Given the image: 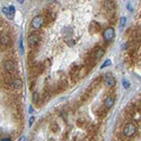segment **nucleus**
Instances as JSON below:
<instances>
[{
  "label": "nucleus",
  "instance_id": "obj_1",
  "mask_svg": "<svg viewBox=\"0 0 141 141\" xmlns=\"http://www.w3.org/2000/svg\"><path fill=\"white\" fill-rule=\"evenodd\" d=\"M136 131H137V128L133 123H126V124L124 125V128H123V136H125L129 138V137L134 136Z\"/></svg>",
  "mask_w": 141,
  "mask_h": 141
},
{
  "label": "nucleus",
  "instance_id": "obj_2",
  "mask_svg": "<svg viewBox=\"0 0 141 141\" xmlns=\"http://www.w3.org/2000/svg\"><path fill=\"white\" fill-rule=\"evenodd\" d=\"M43 24H44V18H43V16H35V17H34V18L32 19L30 26H32L33 29L39 30L41 27L43 26Z\"/></svg>",
  "mask_w": 141,
  "mask_h": 141
},
{
  "label": "nucleus",
  "instance_id": "obj_3",
  "mask_svg": "<svg viewBox=\"0 0 141 141\" xmlns=\"http://www.w3.org/2000/svg\"><path fill=\"white\" fill-rule=\"evenodd\" d=\"M114 35H115V30L113 27H107V28H105L104 32H103V37H104V41L106 43L111 42V41L114 39Z\"/></svg>",
  "mask_w": 141,
  "mask_h": 141
},
{
  "label": "nucleus",
  "instance_id": "obj_4",
  "mask_svg": "<svg viewBox=\"0 0 141 141\" xmlns=\"http://www.w3.org/2000/svg\"><path fill=\"white\" fill-rule=\"evenodd\" d=\"M104 82H105V85L107 86L108 88L114 87L115 84H116L115 78H114V76H113L112 73H105V76H104Z\"/></svg>",
  "mask_w": 141,
  "mask_h": 141
},
{
  "label": "nucleus",
  "instance_id": "obj_5",
  "mask_svg": "<svg viewBox=\"0 0 141 141\" xmlns=\"http://www.w3.org/2000/svg\"><path fill=\"white\" fill-rule=\"evenodd\" d=\"M40 42V36L37 35V34H30V35L28 36V44L30 46H35L37 43Z\"/></svg>",
  "mask_w": 141,
  "mask_h": 141
},
{
  "label": "nucleus",
  "instance_id": "obj_6",
  "mask_svg": "<svg viewBox=\"0 0 141 141\" xmlns=\"http://www.w3.org/2000/svg\"><path fill=\"white\" fill-rule=\"evenodd\" d=\"M114 102H115V99L113 96H107V97L105 98V101H104V106H105V108H112L113 107V105H114Z\"/></svg>",
  "mask_w": 141,
  "mask_h": 141
},
{
  "label": "nucleus",
  "instance_id": "obj_7",
  "mask_svg": "<svg viewBox=\"0 0 141 141\" xmlns=\"http://www.w3.org/2000/svg\"><path fill=\"white\" fill-rule=\"evenodd\" d=\"M3 68H5V70L7 72H14L16 69V66H15V63L13 62V61H6L5 64H3Z\"/></svg>",
  "mask_w": 141,
  "mask_h": 141
},
{
  "label": "nucleus",
  "instance_id": "obj_8",
  "mask_svg": "<svg viewBox=\"0 0 141 141\" xmlns=\"http://www.w3.org/2000/svg\"><path fill=\"white\" fill-rule=\"evenodd\" d=\"M11 87L14 89H20L23 87V81H22V79H19V78H16V79H14L13 82H11Z\"/></svg>",
  "mask_w": 141,
  "mask_h": 141
},
{
  "label": "nucleus",
  "instance_id": "obj_9",
  "mask_svg": "<svg viewBox=\"0 0 141 141\" xmlns=\"http://www.w3.org/2000/svg\"><path fill=\"white\" fill-rule=\"evenodd\" d=\"M113 8H114V2H113L112 0H106L105 1V9L111 10Z\"/></svg>",
  "mask_w": 141,
  "mask_h": 141
},
{
  "label": "nucleus",
  "instance_id": "obj_10",
  "mask_svg": "<svg viewBox=\"0 0 141 141\" xmlns=\"http://www.w3.org/2000/svg\"><path fill=\"white\" fill-rule=\"evenodd\" d=\"M14 14H15V7H14V6L8 7V15H7V17H9V18H13V17H14Z\"/></svg>",
  "mask_w": 141,
  "mask_h": 141
},
{
  "label": "nucleus",
  "instance_id": "obj_11",
  "mask_svg": "<svg viewBox=\"0 0 141 141\" xmlns=\"http://www.w3.org/2000/svg\"><path fill=\"white\" fill-rule=\"evenodd\" d=\"M111 64H112V60H111V59L105 60V61H104V63H103L102 66H101V70H102V69H105V68H107V67H109Z\"/></svg>",
  "mask_w": 141,
  "mask_h": 141
},
{
  "label": "nucleus",
  "instance_id": "obj_12",
  "mask_svg": "<svg viewBox=\"0 0 141 141\" xmlns=\"http://www.w3.org/2000/svg\"><path fill=\"white\" fill-rule=\"evenodd\" d=\"M8 43H9L8 36H6V35L1 36V44H2V45H8Z\"/></svg>",
  "mask_w": 141,
  "mask_h": 141
},
{
  "label": "nucleus",
  "instance_id": "obj_13",
  "mask_svg": "<svg viewBox=\"0 0 141 141\" xmlns=\"http://www.w3.org/2000/svg\"><path fill=\"white\" fill-rule=\"evenodd\" d=\"M104 53H105V51L103 50V49H98L97 52H96V58L99 59V58H102L103 56H104Z\"/></svg>",
  "mask_w": 141,
  "mask_h": 141
},
{
  "label": "nucleus",
  "instance_id": "obj_14",
  "mask_svg": "<svg viewBox=\"0 0 141 141\" xmlns=\"http://www.w3.org/2000/svg\"><path fill=\"white\" fill-rule=\"evenodd\" d=\"M37 101H39V93H37V91H34V93H33V102L36 103Z\"/></svg>",
  "mask_w": 141,
  "mask_h": 141
},
{
  "label": "nucleus",
  "instance_id": "obj_15",
  "mask_svg": "<svg viewBox=\"0 0 141 141\" xmlns=\"http://www.w3.org/2000/svg\"><path fill=\"white\" fill-rule=\"evenodd\" d=\"M125 22H126V17H122V18H121V22H120V27H124Z\"/></svg>",
  "mask_w": 141,
  "mask_h": 141
},
{
  "label": "nucleus",
  "instance_id": "obj_16",
  "mask_svg": "<svg viewBox=\"0 0 141 141\" xmlns=\"http://www.w3.org/2000/svg\"><path fill=\"white\" fill-rule=\"evenodd\" d=\"M122 84H123V87H124L125 89H129V87H130V84L126 80H122Z\"/></svg>",
  "mask_w": 141,
  "mask_h": 141
},
{
  "label": "nucleus",
  "instance_id": "obj_17",
  "mask_svg": "<svg viewBox=\"0 0 141 141\" xmlns=\"http://www.w3.org/2000/svg\"><path fill=\"white\" fill-rule=\"evenodd\" d=\"M19 47H20V51H22V53H24V47H23V40L20 39L19 41Z\"/></svg>",
  "mask_w": 141,
  "mask_h": 141
},
{
  "label": "nucleus",
  "instance_id": "obj_18",
  "mask_svg": "<svg viewBox=\"0 0 141 141\" xmlns=\"http://www.w3.org/2000/svg\"><path fill=\"white\" fill-rule=\"evenodd\" d=\"M2 13L5 14L6 16L8 15V7H3V8H2Z\"/></svg>",
  "mask_w": 141,
  "mask_h": 141
},
{
  "label": "nucleus",
  "instance_id": "obj_19",
  "mask_svg": "<svg viewBox=\"0 0 141 141\" xmlns=\"http://www.w3.org/2000/svg\"><path fill=\"white\" fill-rule=\"evenodd\" d=\"M126 8H128V10H130V11H132V5H131V2H128V5H126Z\"/></svg>",
  "mask_w": 141,
  "mask_h": 141
},
{
  "label": "nucleus",
  "instance_id": "obj_20",
  "mask_svg": "<svg viewBox=\"0 0 141 141\" xmlns=\"http://www.w3.org/2000/svg\"><path fill=\"white\" fill-rule=\"evenodd\" d=\"M34 120H35V118H34V116H30V119H29V122H28V123H29V126H30V125H32L33 123H34Z\"/></svg>",
  "mask_w": 141,
  "mask_h": 141
},
{
  "label": "nucleus",
  "instance_id": "obj_21",
  "mask_svg": "<svg viewBox=\"0 0 141 141\" xmlns=\"http://www.w3.org/2000/svg\"><path fill=\"white\" fill-rule=\"evenodd\" d=\"M1 141H11V140H10L9 138H2Z\"/></svg>",
  "mask_w": 141,
  "mask_h": 141
},
{
  "label": "nucleus",
  "instance_id": "obj_22",
  "mask_svg": "<svg viewBox=\"0 0 141 141\" xmlns=\"http://www.w3.org/2000/svg\"><path fill=\"white\" fill-rule=\"evenodd\" d=\"M29 113H33V106H29V109H28Z\"/></svg>",
  "mask_w": 141,
  "mask_h": 141
},
{
  "label": "nucleus",
  "instance_id": "obj_23",
  "mask_svg": "<svg viewBox=\"0 0 141 141\" xmlns=\"http://www.w3.org/2000/svg\"><path fill=\"white\" fill-rule=\"evenodd\" d=\"M25 139H26V138H25V137H24V136H23V137H22V138H20V139H19L18 141H25Z\"/></svg>",
  "mask_w": 141,
  "mask_h": 141
},
{
  "label": "nucleus",
  "instance_id": "obj_24",
  "mask_svg": "<svg viewBox=\"0 0 141 141\" xmlns=\"http://www.w3.org/2000/svg\"><path fill=\"white\" fill-rule=\"evenodd\" d=\"M17 1H18L19 3H23V2H24V0H17Z\"/></svg>",
  "mask_w": 141,
  "mask_h": 141
}]
</instances>
